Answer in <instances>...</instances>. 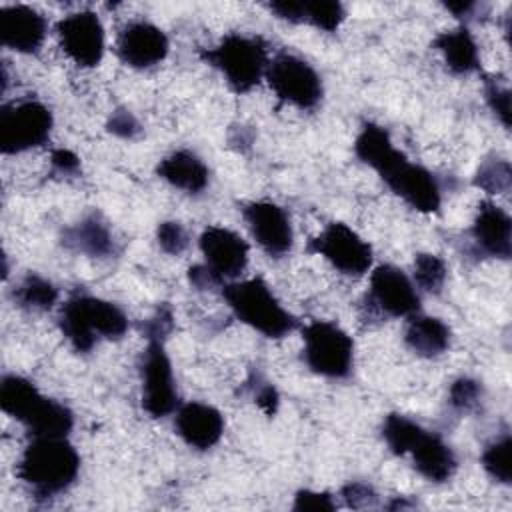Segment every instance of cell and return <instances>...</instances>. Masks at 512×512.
<instances>
[{"instance_id": "obj_27", "label": "cell", "mask_w": 512, "mask_h": 512, "mask_svg": "<svg viewBox=\"0 0 512 512\" xmlns=\"http://www.w3.org/2000/svg\"><path fill=\"white\" fill-rule=\"evenodd\" d=\"M420 432L422 426L402 414H388L382 422V438L388 444V448L398 456L408 454L410 446L414 444Z\"/></svg>"}, {"instance_id": "obj_12", "label": "cell", "mask_w": 512, "mask_h": 512, "mask_svg": "<svg viewBox=\"0 0 512 512\" xmlns=\"http://www.w3.org/2000/svg\"><path fill=\"white\" fill-rule=\"evenodd\" d=\"M56 32L60 48L74 64L82 68H94L100 64L104 56V26L96 12H72L56 24Z\"/></svg>"}, {"instance_id": "obj_41", "label": "cell", "mask_w": 512, "mask_h": 512, "mask_svg": "<svg viewBox=\"0 0 512 512\" xmlns=\"http://www.w3.org/2000/svg\"><path fill=\"white\" fill-rule=\"evenodd\" d=\"M256 404L260 406V410H264L268 416H272L276 412V406H278V392L272 384H262L258 390H256Z\"/></svg>"}, {"instance_id": "obj_21", "label": "cell", "mask_w": 512, "mask_h": 512, "mask_svg": "<svg viewBox=\"0 0 512 512\" xmlns=\"http://www.w3.org/2000/svg\"><path fill=\"white\" fill-rule=\"evenodd\" d=\"M408 318L404 340L412 352L424 358H434L450 348V328L440 318L418 312Z\"/></svg>"}, {"instance_id": "obj_32", "label": "cell", "mask_w": 512, "mask_h": 512, "mask_svg": "<svg viewBox=\"0 0 512 512\" xmlns=\"http://www.w3.org/2000/svg\"><path fill=\"white\" fill-rule=\"evenodd\" d=\"M480 400H482V386L478 380L468 376H460L458 380H454L448 390V402L458 412L474 410L480 404Z\"/></svg>"}, {"instance_id": "obj_17", "label": "cell", "mask_w": 512, "mask_h": 512, "mask_svg": "<svg viewBox=\"0 0 512 512\" xmlns=\"http://www.w3.org/2000/svg\"><path fill=\"white\" fill-rule=\"evenodd\" d=\"M476 248L492 258L508 260L512 254V220L506 210L490 200L480 202L470 228Z\"/></svg>"}, {"instance_id": "obj_11", "label": "cell", "mask_w": 512, "mask_h": 512, "mask_svg": "<svg viewBox=\"0 0 512 512\" xmlns=\"http://www.w3.org/2000/svg\"><path fill=\"white\" fill-rule=\"evenodd\" d=\"M310 250L348 276H360L372 266L370 244L344 222H330L310 242Z\"/></svg>"}, {"instance_id": "obj_18", "label": "cell", "mask_w": 512, "mask_h": 512, "mask_svg": "<svg viewBox=\"0 0 512 512\" xmlns=\"http://www.w3.org/2000/svg\"><path fill=\"white\" fill-rule=\"evenodd\" d=\"M174 426L178 436L196 450L216 446L224 432L222 414L204 402H186L176 410Z\"/></svg>"}, {"instance_id": "obj_24", "label": "cell", "mask_w": 512, "mask_h": 512, "mask_svg": "<svg viewBox=\"0 0 512 512\" xmlns=\"http://www.w3.org/2000/svg\"><path fill=\"white\" fill-rule=\"evenodd\" d=\"M22 424L32 434V438L36 436L62 438V436H68V432L72 430L74 416H72V410L62 402L42 396V400L36 404V408L30 412V416Z\"/></svg>"}, {"instance_id": "obj_22", "label": "cell", "mask_w": 512, "mask_h": 512, "mask_svg": "<svg viewBox=\"0 0 512 512\" xmlns=\"http://www.w3.org/2000/svg\"><path fill=\"white\" fill-rule=\"evenodd\" d=\"M434 48L444 56L446 66L454 74H472L480 68L478 46L466 26L440 32L434 38Z\"/></svg>"}, {"instance_id": "obj_39", "label": "cell", "mask_w": 512, "mask_h": 512, "mask_svg": "<svg viewBox=\"0 0 512 512\" xmlns=\"http://www.w3.org/2000/svg\"><path fill=\"white\" fill-rule=\"evenodd\" d=\"M188 280H190V284H192L194 288H198V290L222 286V282H224V280H222L216 272H212L206 264L192 266V268L188 270Z\"/></svg>"}, {"instance_id": "obj_37", "label": "cell", "mask_w": 512, "mask_h": 512, "mask_svg": "<svg viewBox=\"0 0 512 512\" xmlns=\"http://www.w3.org/2000/svg\"><path fill=\"white\" fill-rule=\"evenodd\" d=\"M108 132H112L114 136H120V138H134L140 134V122L136 120V116L130 112V110H124V108H118L110 114V120H108Z\"/></svg>"}, {"instance_id": "obj_23", "label": "cell", "mask_w": 512, "mask_h": 512, "mask_svg": "<svg viewBox=\"0 0 512 512\" xmlns=\"http://www.w3.org/2000/svg\"><path fill=\"white\" fill-rule=\"evenodd\" d=\"M62 242L86 256L102 258L114 250V238L98 216H86L78 224L64 230Z\"/></svg>"}, {"instance_id": "obj_5", "label": "cell", "mask_w": 512, "mask_h": 512, "mask_svg": "<svg viewBox=\"0 0 512 512\" xmlns=\"http://www.w3.org/2000/svg\"><path fill=\"white\" fill-rule=\"evenodd\" d=\"M202 58L220 70L228 86L238 94L252 90L268 66L266 44L258 36L240 32L226 34L214 48L204 50Z\"/></svg>"}, {"instance_id": "obj_34", "label": "cell", "mask_w": 512, "mask_h": 512, "mask_svg": "<svg viewBox=\"0 0 512 512\" xmlns=\"http://www.w3.org/2000/svg\"><path fill=\"white\" fill-rule=\"evenodd\" d=\"M484 94L490 110L498 116L502 126L510 128V90L504 84H500L496 78H488L484 86Z\"/></svg>"}, {"instance_id": "obj_28", "label": "cell", "mask_w": 512, "mask_h": 512, "mask_svg": "<svg viewBox=\"0 0 512 512\" xmlns=\"http://www.w3.org/2000/svg\"><path fill=\"white\" fill-rule=\"evenodd\" d=\"M482 466L490 478L502 484L512 482V438L510 434H502L500 438L492 440L482 452Z\"/></svg>"}, {"instance_id": "obj_14", "label": "cell", "mask_w": 512, "mask_h": 512, "mask_svg": "<svg viewBox=\"0 0 512 512\" xmlns=\"http://www.w3.org/2000/svg\"><path fill=\"white\" fill-rule=\"evenodd\" d=\"M116 52L118 58L130 68H152L166 58L168 38L156 24L134 20L120 30Z\"/></svg>"}, {"instance_id": "obj_10", "label": "cell", "mask_w": 512, "mask_h": 512, "mask_svg": "<svg viewBox=\"0 0 512 512\" xmlns=\"http://www.w3.org/2000/svg\"><path fill=\"white\" fill-rule=\"evenodd\" d=\"M368 304L378 316L408 318L420 310V294L404 270L380 264L370 274Z\"/></svg>"}, {"instance_id": "obj_4", "label": "cell", "mask_w": 512, "mask_h": 512, "mask_svg": "<svg viewBox=\"0 0 512 512\" xmlns=\"http://www.w3.org/2000/svg\"><path fill=\"white\" fill-rule=\"evenodd\" d=\"M222 296L240 322L266 338H282L298 326V320L280 304L262 278L224 284Z\"/></svg>"}, {"instance_id": "obj_38", "label": "cell", "mask_w": 512, "mask_h": 512, "mask_svg": "<svg viewBox=\"0 0 512 512\" xmlns=\"http://www.w3.org/2000/svg\"><path fill=\"white\" fill-rule=\"evenodd\" d=\"M172 330V310L168 306H160L156 310V314L146 322L144 332L148 340H162L166 338V334Z\"/></svg>"}, {"instance_id": "obj_25", "label": "cell", "mask_w": 512, "mask_h": 512, "mask_svg": "<svg viewBox=\"0 0 512 512\" xmlns=\"http://www.w3.org/2000/svg\"><path fill=\"white\" fill-rule=\"evenodd\" d=\"M42 400V394L24 376L18 374H6L0 382V406L2 410L16 418L18 422H24L30 412L36 408V404Z\"/></svg>"}, {"instance_id": "obj_13", "label": "cell", "mask_w": 512, "mask_h": 512, "mask_svg": "<svg viewBox=\"0 0 512 512\" xmlns=\"http://www.w3.org/2000/svg\"><path fill=\"white\" fill-rule=\"evenodd\" d=\"M242 216L258 246L270 256H282L292 248L294 232L288 214L282 206L258 200L242 208Z\"/></svg>"}, {"instance_id": "obj_33", "label": "cell", "mask_w": 512, "mask_h": 512, "mask_svg": "<svg viewBox=\"0 0 512 512\" xmlns=\"http://www.w3.org/2000/svg\"><path fill=\"white\" fill-rule=\"evenodd\" d=\"M156 240H158V246L170 256H180L190 242L186 228L174 220H166L158 226Z\"/></svg>"}, {"instance_id": "obj_35", "label": "cell", "mask_w": 512, "mask_h": 512, "mask_svg": "<svg viewBox=\"0 0 512 512\" xmlns=\"http://www.w3.org/2000/svg\"><path fill=\"white\" fill-rule=\"evenodd\" d=\"M294 510L300 512H330L336 508V502L328 492H314V490H300L294 496Z\"/></svg>"}, {"instance_id": "obj_26", "label": "cell", "mask_w": 512, "mask_h": 512, "mask_svg": "<svg viewBox=\"0 0 512 512\" xmlns=\"http://www.w3.org/2000/svg\"><path fill=\"white\" fill-rule=\"evenodd\" d=\"M12 298L24 310L44 312L56 304L58 288L38 274H26L12 290Z\"/></svg>"}, {"instance_id": "obj_19", "label": "cell", "mask_w": 512, "mask_h": 512, "mask_svg": "<svg viewBox=\"0 0 512 512\" xmlns=\"http://www.w3.org/2000/svg\"><path fill=\"white\" fill-rule=\"evenodd\" d=\"M408 454L412 456L414 468L430 482H446L456 472L454 450L434 432L422 428Z\"/></svg>"}, {"instance_id": "obj_9", "label": "cell", "mask_w": 512, "mask_h": 512, "mask_svg": "<svg viewBox=\"0 0 512 512\" xmlns=\"http://www.w3.org/2000/svg\"><path fill=\"white\" fill-rule=\"evenodd\" d=\"M142 376V408L152 418L168 416L178 408V392L174 384L172 364L162 340H148L140 362Z\"/></svg>"}, {"instance_id": "obj_29", "label": "cell", "mask_w": 512, "mask_h": 512, "mask_svg": "<svg viewBox=\"0 0 512 512\" xmlns=\"http://www.w3.org/2000/svg\"><path fill=\"white\" fill-rule=\"evenodd\" d=\"M346 16V10L336 0H314L302 2V22L312 24L318 30L334 32Z\"/></svg>"}, {"instance_id": "obj_3", "label": "cell", "mask_w": 512, "mask_h": 512, "mask_svg": "<svg viewBox=\"0 0 512 512\" xmlns=\"http://www.w3.org/2000/svg\"><path fill=\"white\" fill-rule=\"evenodd\" d=\"M58 324L76 352H90L98 338L116 340L128 330V318L114 302L90 294L70 296L60 310Z\"/></svg>"}, {"instance_id": "obj_42", "label": "cell", "mask_w": 512, "mask_h": 512, "mask_svg": "<svg viewBox=\"0 0 512 512\" xmlns=\"http://www.w3.org/2000/svg\"><path fill=\"white\" fill-rule=\"evenodd\" d=\"M444 6H446V10H450V12H452L454 16H458V18L470 16L472 10L476 8V4H474V2H468V0H464V2H446Z\"/></svg>"}, {"instance_id": "obj_20", "label": "cell", "mask_w": 512, "mask_h": 512, "mask_svg": "<svg viewBox=\"0 0 512 512\" xmlns=\"http://www.w3.org/2000/svg\"><path fill=\"white\" fill-rule=\"evenodd\" d=\"M156 174L188 194H198L208 186V166L190 150H176L162 158Z\"/></svg>"}, {"instance_id": "obj_2", "label": "cell", "mask_w": 512, "mask_h": 512, "mask_svg": "<svg viewBox=\"0 0 512 512\" xmlns=\"http://www.w3.org/2000/svg\"><path fill=\"white\" fill-rule=\"evenodd\" d=\"M80 456L76 448L62 438L36 436L24 448L18 460V478L36 496H54L64 492L78 476Z\"/></svg>"}, {"instance_id": "obj_36", "label": "cell", "mask_w": 512, "mask_h": 512, "mask_svg": "<svg viewBox=\"0 0 512 512\" xmlns=\"http://www.w3.org/2000/svg\"><path fill=\"white\" fill-rule=\"evenodd\" d=\"M342 498L348 508H372L376 506L378 494L370 484L364 482H350L342 488Z\"/></svg>"}, {"instance_id": "obj_8", "label": "cell", "mask_w": 512, "mask_h": 512, "mask_svg": "<svg viewBox=\"0 0 512 512\" xmlns=\"http://www.w3.org/2000/svg\"><path fill=\"white\" fill-rule=\"evenodd\" d=\"M264 76L282 102L300 110L314 108L322 98V80L318 72L296 54L278 52L268 60Z\"/></svg>"}, {"instance_id": "obj_15", "label": "cell", "mask_w": 512, "mask_h": 512, "mask_svg": "<svg viewBox=\"0 0 512 512\" xmlns=\"http://www.w3.org/2000/svg\"><path fill=\"white\" fill-rule=\"evenodd\" d=\"M198 244L206 266L222 280L236 278L244 272L248 264V244L234 230L222 226H208L200 234Z\"/></svg>"}, {"instance_id": "obj_40", "label": "cell", "mask_w": 512, "mask_h": 512, "mask_svg": "<svg viewBox=\"0 0 512 512\" xmlns=\"http://www.w3.org/2000/svg\"><path fill=\"white\" fill-rule=\"evenodd\" d=\"M52 166L60 174H74L80 168V160L74 152H70L66 148H58L52 152Z\"/></svg>"}, {"instance_id": "obj_1", "label": "cell", "mask_w": 512, "mask_h": 512, "mask_svg": "<svg viewBox=\"0 0 512 512\" xmlns=\"http://www.w3.org/2000/svg\"><path fill=\"white\" fill-rule=\"evenodd\" d=\"M356 156L374 168L388 188L408 202L412 208L424 214L438 212L442 204V190L430 170L410 162L400 150L394 148L388 132L366 122L354 142Z\"/></svg>"}, {"instance_id": "obj_6", "label": "cell", "mask_w": 512, "mask_h": 512, "mask_svg": "<svg viewBox=\"0 0 512 512\" xmlns=\"http://www.w3.org/2000/svg\"><path fill=\"white\" fill-rule=\"evenodd\" d=\"M306 366L326 378H346L354 364V342L334 322L314 320L302 328Z\"/></svg>"}, {"instance_id": "obj_16", "label": "cell", "mask_w": 512, "mask_h": 512, "mask_svg": "<svg viewBox=\"0 0 512 512\" xmlns=\"http://www.w3.org/2000/svg\"><path fill=\"white\" fill-rule=\"evenodd\" d=\"M48 32L46 18L24 4H10L0 10V40L6 48L20 54L40 50Z\"/></svg>"}, {"instance_id": "obj_30", "label": "cell", "mask_w": 512, "mask_h": 512, "mask_svg": "<svg viewBox=\"0 0 512 512\" xmlns=\"http://www.w3.org/2000/svg\"><path fill=\"white\" fill-rule=\"evenodd\" d=\"M474 184L488 194H506L512 186L510 162L504 158L484 160L476 170Z\"/></svg>"}, {"instance_id": "obj_7", "label": "cell", "mask_w": 512, "mask_h": 512, "mask_svg": "<svg viewBox=\"0 0 512 512\" xmlns=\"http://www.w3.org/2000/svg\"><path fill=\"white\" fill-rule=\"evenodd\" d=\"M52 112L38 100L8 102L0 108V150L20 154L48 142Z\"/></svg>"}, {"instance_id": "obj_31", "label": "cell", "mask_w": 512, "mask_h": 512, "mask_svg": "<svg viewBox=\"0 0 512 512\" xmlns=\"http://www.w3.org/2000/svg\"><path fill=\"white\" fill-rule=\"evenodd\" d=\"M446 264L436 254H416L414 258V284L420 286V290L438 294L444 288L446 282Z\"/></svg>"}]
</instances>
